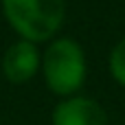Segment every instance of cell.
<instances>
[{"mask_svg":"<svg viewBox=\"0 0 125 125\" xmlns=\"http://www.w3.org/2000/svg\"><path fill=\"white\" fill-rule=\"evenodd\" d=\"M108 68H110V75L112 79L125 88V37L119 40L114 44V48L110 51V57H108Z\"/></svg>","mask_w":125,"mask_h":125,"instance_id":"5","label":"cell"},{"mask_svg":"<svg viewBox=\"0 0 125 125\" xmlns=\"http://www.w3.org/2000/svg\"><path fill=\"white\" fill-rule=\"evenodd\" d=\"M51 125H110V116L97 99L75 94L53 108Z\"/></svg>","mask_w":125,"mask_h":125,"instance_id":"4","label":"cell"},{"mask_svg":"<svg viewBox=\"0 0 125 125\" xmlns=\"http://www.w3.org/2000/svg\"><path fill=\"white\" fill-rule=\"evenodd\" d=\"M42 68V53L37 48V44L26 42V40H18L13 42L0 62V70L4 75V79L13 86H22L29 83Z\"/></svg>","mask_w":125,"mask_h":125,"instance_id":"3","label":"cell"},{"mask_svg":"<svg viewBox=\"0 0 125 125\" xmlns=\"http://www.w3.org/2000/svg\"><path fill=\"white\" fill-rule=\"evenodd\" d=\"M4 20L33 44H48L66 20V0H0Z\"/></svg>","mask_w":125,"mask_h":125,"instance_id":"2","label":"cell"},{"mask_svg":"<svg viewBox=\"0 0 125 125\" xmlns=\"http://www.w3.org/2000/svg\"><path fill=\"white\" fill-rule=\"evenodd\" d=\"M46 88L59 97L68 99L79 94L83 88L88 64L81 44L73 37H55L42 53V68H40Z\"/></svg>","mask_w":125,"mask_h":125,"instance_id":"1","label":"cell"}]
</instances>
